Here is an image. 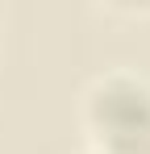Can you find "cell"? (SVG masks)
Masks as SVG:
<instances>
[{"mask_svg":"<svg viewBox=\"0 0 150 154\" xmlns=\"http://www.w3.org/2000/svg\"><path fill=\"white\" fill-rule=\"evenodd\" d=\"M79 129L88 150L150 154V79L133 71H104L79 96Z\"/></svg>","mask_w":150,"mask_h":154,"instance_id":"1","label":"cell"},{"mask_svg":"<svg viewBox=\"0 0 150 154\" xmlns=\"http://www.w3.org/2000/svg\"><path fill=\"white\" fill-rule=\"evenodd\" d=\"M79 154H100V150H88V146H83V150H79Z\"/></svg>","mask_w":150,"mask_h":154,"instance_id":"2","label":"cell"}]
</instances>
